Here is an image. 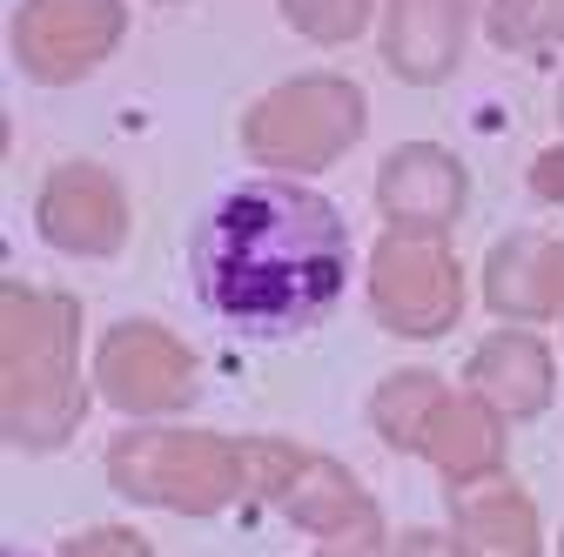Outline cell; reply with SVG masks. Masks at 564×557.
<instances>
[{
    "mask_svg": "<svg viewBox=\"0 0 564 557\" xmlns=\"http://www.w3.org/2000/svg\"><path fill=\"white\" fill-rule=\"evenodd\" d=\"M397 557H470V544H451V537L416 531V537H403V550H397Z\"/></svg>",
    "mask_w": 564,
    "mask_h": 557,
    "instance_id": "cell-19",
    "label": "cell"
},
{
    "mask_svg": "<svg viewBox=\"0 0 564 557\" xmlns=\"http://www.w3.org/2000/svg\"><path fill=\"white\" fill-rule=\"evenodd\" d=\"M457 531L470 557H538V517L518 491H490L457 511Z\"/></svg>",
    "mask_w": 564,
    "mask_h": 557,
    "instance_id": "cell-14",
    "label": "cell"
},
{
    "mask_svg": "<svg viewBox=\"0 0 564 557\" xmlns=\"http://www.w3.org/2000/svg\"><path fill=\"white\" fill-rule=\"evenodd\" d=\"M538 195L544 201H564V155H544L538 162Z\"/></svg>",
    "mask_w": 564,
    "mask_h": 557,
    "instance_id": "cell-20",
    "label": "cell"
},
{
    "mask_svg": "<svg viewBox=\"0 0 564 557\" xmlns=\"http://www.w3.org/2000/svg\"><path fill=\"white\" fill-rule=\"evenodd\" d=\"M67 557H149V544L128 537V531H88L67 544Z\"/></svg>",
    "mask_w": 564,
    "mask_h": 557,
    "instance_id": "cell-18",
    "label": "cell"
},
{
    "mask_svg": "<svg viewBox=\"0 0 564 557\" xmlns=\"http://www.w3.org/2000/svg\"><path fill=\"white\" fill-rule=\"evenodd\" d=\"M115 41H121V0H28L14 21V47L41 81H75Z\"/></svg>",
    "mask_w": 564,
    "mask_h": 557,
    "instance_id": "cell-6",
    "label": "cell"
},
{
    "mask_svg": "<svg viewBox=\"0 0 564 557\" xmlns=\"http://www.w3.org/2000/svg\"><path fill=\"white\" fill-rule=\"evenodd\" d=\"M41 229L61 242V249H82V255H108L121 249V229H128V201L115 188V175L101 168H61L41 195Z\"/></svg>",
    "mask_w": 564,
    "mask_h": 557,
    "instance_id": "cell-8",
    "label": "cell"
},
{
    "mask_svg": "<svg viewBox=\"0 0 564 557\" xmlns=\"http://www.w3.org/2000/svg\"><path fill=\"white\" fill-rule=\"evenodd\" d=\"M470 390L490 403V409H511V416H531L544 409L551 396V357L538 336H490L477 363H470Z\"/></svg>",
    "mask_w": 564,
    "mask_h": 557,
    "instance_id": "cell-11",
    "label": "cell"
},
{
    "mask_svg": "<svg viewBox=\"0 0 564 557\" xmlns=\"http://www.w3.org/2000/svg\"><path fill=\"white\" fill-rule=\"evenodd\" d=\"M202 303L236 329H310L349 290V229L336 201L303 182H242L188 242Z\"/></svg>",
    "mask_w": 564,
    "mask_h": 557,
    "instance_id": "cell-1",
    "label": "cell"
},
{
    "mask_svg": "<svg viewBox=\"0 0 564 557\" xmlns=\"http://www.w3.org/2000/svg\"><path fill=\"white\" fill-rule=\"evenodd\" d=\"M423 450H431L451 477H484V470H498V416L484 403H470V396H444Z\"/></svg>",
    "mask_w": 564,
    "mask_h": 557,
    "instance_id": "cell-12",
    "label": "cell"
},
{
    "mask_svg": "<svg viewBox=\"0 0 564 557\" xmlns=\"http://www.w3.org/2000/svg\"><path fill=\"white\" fill-rule=\"evenodd\" d=\"M377 195L390 208V222H403L410 236H437L457 216V201H464V168L444 149H397L383 162V188Z\"/></svg>",
    "mask_w": 564,
    "mask_h": 557,
    "instance_id": "cell-9",
    "label": "cell"
},
{
    "mask_svg": "<svg viewBox=\"0 0 564 557\" xmlns=\"http://www.w3.org/2000/svg\"><path fill=\"white\" fill-rule=\"evenodd\" d=\"M437 409H444V383L423 376V370H410V376H390V383H383V396H377V424H383L390 444L423 450V437H431V424H437Z\"/></svg>",
    "mask_w": 564,
    "mask_h": 557,
    "instance_id": "cell-15",
    "label": "cell"
},
{
    "mask_svg": "<svg viewBox=\"0 0 564 557\" xmlns=\"http://www.w3.org/2000/svg\"><path fill=\"white\" fill-rule=\"evenodd\" d=\"M557 290H564V242H557Z\"/></svg>",
    "mask_w": 564,
    "mask_h": 557,
    "instance_id": "cell-21",
    "label": "cell"
},
{
    "mask_svg": "<svg viewBox=\"0 0 564 557\" xmlns=\"http://www.w3.org/2000/svg\"><path fill=\"white\" fill-rule=\"evenodd\" d=\"M457 262L437 236H390L377 249V316L410 336H437L457 323Z\"/></svg>",
    "mask_w": 564,
    "mask_h": 557,
    "instance_id": "cell-5",
    "label": "cell"
},
{
    "mask_svg": "<svg viewBox=\"0 0 564 557\" xmlns=\"http://www.w3.org/2000/svg\"><path fill=\"white\" fill-rule=\"evenodd\" d=\"M101 390L121 403V409H169L188 396V357L182 342L155 323H121L108 342H101V363H95Z\"/></svg>",
    "mask_w": 564,
    "mask_h": 557,
    "instance_id": "cell-7",
    "label": "cell"
},
{
    "mask_svg": "<svg viewBox=\"0 0 564 557\" xmlns=\"http://www.w3.org/2000/svg\"><path fill=\"white\" fill-rule=\"evenodd\" d=\"M383 54L410 81H444L464 54V0H390Z\"/></svg>",
    "mask_w": 564,
    "mask_h": 557,
    "instance_id": "cell-10",
    "label": "cell"
},
{
    "mask_svg": "<svg viewBox=\"0 0 564 557\" xmlns=\"http://www.w3.org/2000/svg\"><path fill=\"white\" fill-rule=\"evenodd\" d=\"M75 409V303L8 290V437L61 444Z\"/></svg>",
    "mask_w": 564,
    "mask_h": 557,
    "instance_id": "cell-2",
    "label": "cell"
},
{
    "mask_svg": "<svg viewBox=\"0 0 564 557\" xmlns=\"http://www.w3.org/2000/svg\"><path fill=\"white\" fill-rule=\"evenodd\" d=\"M242 450L216 437H121L115 444V483L134 498H155L169 511H216L242 483Z\"/></svg>",
    "mask_w": 564,
    "mask_h": 557,
    "instance_id": "cell-4",
    "label": "cell"
},
{
    "mask_svg": "<svg viewBox=\"0 0 564 557\" xmlns=\"http://www.w3.org/2000/svg\"><path fill=\"white\" fill-rule=\"evenodd\" d=\"M544 290H557V242L511 236V249L490 255V303H498V309H518V316L557 309Z\"/></svg>",
    "mask_w": 564,
    "mask_h": 557,
    "instance_id": "cell-13",
    "label": "cell"
},
{
    "mask_svg": "<svg viewBox=\"0 0 564 557\" xmlns=\"http://www.w3.org/2000/svg\"><path fill=\"white\" fill-rule=\"evenodd\" d=\"M490 34H498V47L564 41V0H498L490 8Z\"/></svg>",
    "mask_w": 564,
    "mask_h": 557,
    "instance_id": "cell-16",
    "label": "cell"
},
{
    "mask_svg": "<svg viewBox=\"0 0 564 557\" xmlns=\"http://www.w3.org/2000/svg\"><path fill=\"white\" fill-rule=\"evenodd\" d=\"M282 8H290V21L310 41H349L370 21V0H282Z\"/></svg>",
    "mask_w": 564,
    "mask_h": 557,
    "instance_id": "cell-17",
    "label": "cell"
},
{
    "mask_svg": "<svg viewBox=\"0 0 564 557\" xmlns=\"http://www.w3.org/2000/svg\"><path fill=\"white\" fill-rule=\"evenodd\" d=\"M357 128H364V95L336 75H310V81H290L269 101H256V114L242 121V142L262 162L323 168L357 142Z\"/></svg>",
    "mask_w": 564,
    "mask_h": 557,
    "instance_id": "cell-3",
    "label": "cell"
}]
</instances>
